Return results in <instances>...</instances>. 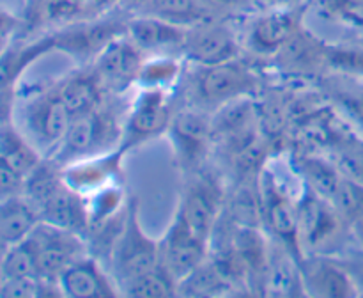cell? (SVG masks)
Wrapping results in <instances>:
<instances>
[{
  "label": "cell",
  "mask_w": 363,
  "mask_h": 298,
  "mask_svg": "<svg viewBox=\"0 0 363 298\" xmlns=\"http://www.w3.org/2000/svg\"><path fill=\"white\" fill-rule=\"evenodd\" d=\"M325 85L335 112L363 138V80L333 74Z\"/></svg>",
  "instance_id": "cell-28"
},
{
  "label": "cell",
  "mask_w": 363,
  "mask_h": 298,
  "mask_svg": "<svg viewBox=\"0 0 363 298\" xmlns=\"http://www.w3.org/2000/svg\"><path fill=\"white\" fill-rule=\"evenodd\" d=\"M330 201L335 206L337 211L351 224V227L363 219V184L357 181L342 176Z\"/></svg>",
  "instance_id": "cell-34"
},
{
  "label": "cell",
  "mask_w": 363,
  "mask_h": 298,
  "mask_svg": "<svg viewBox=\"0 0 363 298\" xmlns=\"http://www.w3.org/2000/svg\"><path fill=\"white\" fill-rule=\"evenodd\" d=\"M353 236H354V243L363 248V219L358 220L357 224H353Z\"/></svg>",
  "instance_id": "cell-37"
},
{
  "label": "cell",
  "mask_w": 363,
  "mask_h": 298,
  "mask_svg": "<svg viewBox=\"0 0 363 298\" xmlns=\"http://www.w3.org/2000/svg\"><path fill=\"white\" fill-rule=\"evenodd\" d=\"M38 258L39 277L52 282H59V277L89 254L87 240L73 231L62 229L43 220L28 236Z\"/></svg>",
  "instance_id": "cell-13"
},
{
  "label": "cell",
  "mask_w": 363,
  "mask_h": 298,
  "mask_svg": "<svg viewBox=\"0 0 363 298\" xmlns=\"http://www.w3.org/2000/svg\"><path fill=\"white\" fill-rule=\"evenodd\" d=\"M312 0L296 4H272L257 11L248 21L243 45L259 57H273L305 25Z\"/></svg>",
  "instance_id": "cell-10"
},
{
  "label": "cell",
  "mask_w": 363,
  "mask_h": 298,
  "mask_svg": "<svg viewBox=\"0 0 363 298\" xmlns=\"http://www.w3.org/2000/svg\"><path fill=\"white\" fill-rule=\"evenodd\" d=\"M300 270L307 297H360L357 284L335 254H305L300 261Z\"/></svg>",
  "instance_id": "cell-18"
},
{
  "label": "cell",
  "mask_w": 363,
  "mask_h": 298,
  "mask_svg": "<svg viewBox=\"0 0 363 298\" xmlns=\"http://www.w3.org/2000/svg\"><path fill=\"white\" fill-rule=\"evenodd\" d=\"M328 41L303 27L273 57L282 73L315 78L328 73Z\"/></svg>",
  "instance_id": "cell-20"
},
{
  "label": "cell",
  "mask_w": 363,
  "mask_h": 298,
  "mask_svg": "<svg viewBox=\"0 0 363 298\" xmlns=\"http://www.w3.org/2000/svg\"><path fill=\"white\" fill-rule=\"evenodd\" d=\"M130 18L105 16L101 20L77 21L45 34L52 52L66 53L82 66H89L116 38L126 32Z\"/></svg>",
  "instance_id": "cell-11"
},
{
  "label": "cell",
  "mask_w": 363,
  "mask_h": 298,
  "mask_svg": "<svg viewBox=\"0 0 363 298\" xmlns=\"http://www.w3.org/2000/svg\"><path fill=\"white\" fill-rule=\"evenodd\" d=\"M262 297H307L301 280L300 259L272 236Z\"/></svg>",
  "instance_id": "cell-23"
},
{
  "label": "cell",
  "mask_w": 363,
  "mask_h": 298,
  "mask_svg": "<svg viewBox=\"0 0 363 298\" xmlns=\"http://www.w3.org/2000/svg\"><path fill=\"white\" fill-rule=\"evenodd\" d=\"M188 62L179 53H156L145 55L137 89H160V91H179L186 73Z\"/></svg>",
  "instance_id": "cell-26"
},
{
  "label": "cell",
  "mask_w": 363,
  "mask_h": 298,
  "mask_svg": "<svg viewBox=\"0 0 363 298\" xmlns=\"http://www.w3.org/2000/svg\"><path fill=\"white\" fill-rule=\"evenodd\" d=\"M307 187V184H305ZM303 254H339L354 243L353 227L332 201L305 188L298 204Z\"/></svg>",
  "instance_id": "cell-5"
},
{
  "label": "cell",
  "mask_w": 363,
  "mask_h": 298,
  "mask_svg": "<svg viewBox=\"0 0 363 298\" xmlns=\"http://www.w3.org/2000/svg\"><path fill=\"white\" fill-rule=\"evenodd\" d=\"M223 294L241 293L209 255L177 284V297H223Z\"/></svg>",
  "instance_id": "cell-27"
},
{
  "label": "cell",
  "mask_w": 363,
  "mask_h": 298,
  "mask_svg": "<svg viewBox=\"0 0 363 298\" xmlns=\"http://www.w3.org/2000/svg\"><path fill=\"white\" fill-rule=\"evenodd\" d=\"M360 31H362V32H363V27H362V28H360Z\"/></svg>",
  "instance_id": "cell-40"
},
{
  "label": "cell",
  "mask_w": 363,
  "mask_h": 298,
  "mask_svg": "<svg viewBox=\"0 0 363 298\" xmlns=\"http://www.w3.org/2000/svg\"><path fill=\"white\" fill-rule=\"evenodd\" d=\"M227 183L220 170L206 167L201 172L183 177L177 206V216L197 236L209 241L223 209H225Z\"/></svg>",
  "instance_id": "cell-6"
},
{
  "label": "cell",
  "mask_w": 363,
  "mask_h": 298,
  "mask_svg": "<svg viewBox=\"0 0 363 298\" xmlns=\"http://www.w3.org/2000/svg\"><path fill=\"white\" fill-rule=\"evenodd\" d=\"M188 66L181 84L186 98L184 103L208 112H215L238 99L255 98L261 89L259 73L241 57L213 66Z\"/></svg>",
  "instance_id": "cell-2"
},
{
  "label": "cell",
  "mask_w": 363,
  "mask_h": 298,
  "mask_svg": "<svg viewBox=\"0 0 363 298\" xmlns=\"http://www.w3.org/2000/svg\"><path fill=\"white\" fill-rule=\"evenodd\" d=\"M128 153L121 148L84 156L62 165V180L82 197L96 194L101 188L123 181V163Z\"/></svg>",
  "instance_id": "cell-16"
},
{
  "label": "cell",
  "mask_w": 363,
  "mask_h": 298,
  "mask_svg": "<svg viewBox=\"0 0 363 298\" xmlns=\"http://www.w3.org/2000/svg\"><path fill=\"white\" fill-rule=\"evenodd\" d=\"M328 73L363 80V46L328 45Z\"/></svg>",
  "instance_id": "cell-33"
},
{
  "label": "cell",
  "mask_w": 363,
  "mask_h": 298,
  "mask_svg": "<svg viewBox=\"0 0 363 298\" xmlns=\"http://www.w3.org/2000/svg\"><path fill=\"white\" fill-rule=\"evenodd\" d=\"M43 222L38 206L25 194L2 197L0 202V241L2 250L27 240Z\"/></svg>",
  "instance_id": "cell-24"
},
{
  "label": "cell",
  "mask_w": 363,
  "mask_h": 298,
  "mask_svg": "<svg viewBox=\"0 0 363 298\" xmlns=\"http://www.w3.org/2000/svg\"><path fill=\"white\" fill-rule=\"evenodd\" d=\"M209 255V241L197 236L174 213L169 227L160 238V263L177 280L186 277Z\"/></svg>",
  "instance_id": "cell-15"
},
{
  "label": "cell",
  "mask_w": 363,
  "mask_h": 298,
  "mask_svg": "<svg viewBox=\"0 0 363 298\" xmlns=\"http://www.w3.org/2000/svg\"><path fill=\"white\" fill-rule=\"evenodd\" d=\"M165 137L169 138L181 176L188 177L201 172L208 167L209 156L215 149L213 112L188 103L177 105Z\"/></svg>",
  "instance_id": "cell-7"
},
{
  "label": "cell",
  "mask_w": 363,
  "mask_h": 298,
  "mask_svg": "<svg viewBox=\"0 0 363 298\" xmlns=\"http://www.w3.org/2000/svg\"><path fill=\"white\" fill-rule=\"evenodd\" d=\"M45 160L13 119H2V153H0V194L13 195L23 190L28 174Z\"/></svg>",
  "instance_id": "cell-14"
},
{
  "label": "cell",
  "mask_w": 363,
  "mask_h": 298,
  "mask_svg": "<svg viewBox=\"0 0 363 298\" xmlns=\"http://www.w3.org/2000/svg\"><path fill=\"white\" fill-rule=\"evenodd\" d=\"M252 2V6L255 7V9H264V7H268L269 6V0H250Z\"/></svg>",
  "instance_id": "cell-38"
},
{
  "label": "cell",
  "mask_w": 363,
  "mask_h": 298,
  "mask_svg": "<svg viewBox=\"0 0 363 298\" xmlns=\"http://www.w3.org/2000/svg\"><path fill=\"white\" fill-rule=\"evenodd\" d=\"M144 59V53L124 32L99 53L92 66L110 96H123L128 89L137 85Z\"/></svg>",
  "instance_id": "cell-17"
},
{
  "label": "cell",
  "mask_w": 363,
  "mask_h": 298,
  "mask_svg": "<svg viewBox=\"0 0 363 298\" xmlns=\"http://www.w3.org/2000/svg\"><path fill=\"white\" fill-rule=\"evenodd\" d=\"M296 2H305V0H269V6H272V4H296Z\"/></svg>",
  "instance_id": "cell-39"
},
{
  "label": "cell",
  "mask_w": 363,
  "mask_h": 298,
  "mask_svg": "<svg viewBox=\"0 0 363 298\" xmlns=\"http://www.w3.org/2000/svg\"><path fill=\"white\" fill-rule=\"evenodd\" d=\"M236 28L220 18L208 16L186 28L183 52L188 64L213 66L240 59L243 45Z\"/></svg>",
  "instance_id": "cell-12"
},
{
  "label": "cell",
  "mask_w": 363,
  "mask_h": 298,
  "mask_svg": "<svg viewBox=\"0 0 363 298\" xmlns=\"http://www.w3.org/2000/svg\"><path fill=\"white\" fill-rule=\"evenodd\" d=\"M293 170L287 169V165L284 167L279 160H266L259 176V187H261L262 222L266 233L286 245L301 261L305 254L300 241L298 204L307 187L298 192V184L303 183V180L300 172L291 177Z\"/></svg>",
  "instance_id": "cell-1"
},
{
  "label": "cell",
  "mask_w": 363,
  "mask_h": 298,
  "mask_svg": "<svg viewBox=\"0 0 363 298\" xmlns=\"http://www.w3.org/2000/svg\"><path fill=\"white\" fill-rule=\"evenodd\" d=\"M160 265V240L149 236L142 227L140 206L138 199L133 197L126 224L113 245L106 266L116 277L119 287H123L126 282L137 279L142 273L151 272Z\"/></svg>",
  "instance_id": "cell-9"
},
{
  "label": "cell",
  "mask_w": 363,
  "mask_h": 298,
  "mask_svg": "<svg viewBox=\"0 0 363 298\" xmlns=\"http://www.w3.org/2000/svg\"><path fill=\"white\" fill-rule=\"evenodd\" d=\"M186 28L152 14L138 13L137 16L128 20L126 34L144 55H156V53L181 55L186 39Z\"/></svg>",
  "instance_id": "cell-21"
},
{
  "label": "cell",
  "mask_w": 363,
  "mask_h": 298,
  "mask_svg": "<svg viewBox=\"0 0 363 298\" xmlns=\"http://www.w3.org/2000/svg\"><path fill=\"white\" fill-rule=\"evenodd\" d=\"M335 255L342 261V265L350 272L351 279L357 284L358 294L363 297V248L351 243L350 247H346L342 252H339Z\"/></svg>",
  "instance_id": "cell-35"
},
{
  "label": "cell",
  "mask_w": 363,
  "mask_h": 298,
  "mask_svg": "<svg viewBox=\"0 0 363 298\" xmlns=\"http://www.w3.org/2000/svg\"><path fill=\"white\" fill-rule=\"evenodd\" d=\"M176 99V91L138 89L133 101L128 103L119 148L130 153L155 138L167 135L177 105H179Z\"/></svg>",
  "instance_id": "cell-8"
},
{
  "label": "cell",
  "mask_w": 363,
  "mask_h": 298,
  "mask_svg": "<svg viewBox=\"0 0 363 298\" xmlns=\"http://www.w3.org/2000/svg\"><path fill=\"white\" fill-rule=\"evenodd\" d=\"M140 13L152 14V16L163 18L183 27H190L204 18L213 16V14H208V9L201 0H152Z\"/></svg>",
  "instance_id": "cell-30"
},
{
  "label": "cell",
  "mask_w": 363,
  "mask_h": 298,
  "mask_svg": "<svg viewBox=\"0 0 363 298\" xmlns=\"http://www.w3.org/2000/svg\"><path fill=\"white\" fill-rule=\"evenodd\" d=\"M62 297L71 298H116L123 297L116 277L108 266L91 252L74 261L59 277Z\"/></svg>",
  "instance_id": "cell-19"
},
{
  "label": "cell",
  "mask_w": 363,
  "mask_h": 298,
  "mask_svg": "<svg viewBox=\"0 0 363 298\" xmlns=\"http://www.w3.org/2000/svg\"><path fill=\"white\" fill-rule=\"evenodd\" d=\"M20 105H14L20 123L16 126L45 156H50L66 135L73 116L64 105L55 85L39 87L28 94H16Z\"/></svg>",
  "instance_id": "cell-4"
},
{
  "label": "cell",
  "mask_w": 363,
  "mask_h": 298,
  "mask_svg": "<svg viewBox=\"0 0 363 298\" xmlns=\"http://www.w3.org/2000/svg\"><path fill=\"white\" fill-rule=\"evenodd\" d=\"M294 163H296L298 172L308 190L315 192L321 197L332 199L342 180V172L332 156L312 155L311 153V155H300L294 160Z\"/></svg>",
  "instance_id": "cell-29"
},
{
  "label": "cell",
  "mask_w": 363,
  "mask_h": 298,
  "mask_svg": "<svg viewBox=\"0 0 363 298\" xmlns=\"http://www.w3.org/2000/svg\"><path fill=\"white\" fill-rule=\"evenodd\" d=\"M27 277H39L38 258L28 238L13 247L4 248L2 263H0V280L27 279Z\"/></svg>",
  "instance_id": "cell-31"
},
{
  "label": "cell",
  "mask_w": 363,
  "mask_h": 298,
  "mask_svg": "<svg viewBox=\"0 0 363 298\" xmlns=\"http://www.w3.org/2000/svg\"><path fill=\"white\" fill-rule=\"evenodd\" d=\"M126 110L128 106L121 109L112 99H106L99 109L73 117L64 138L48 158L62 167L73 160L119 148Z\"/></svg>",
  "instance_id": "cell-3"
},
{
  "label": "cell",
  "mask_w": 363,
  "mask_h": 298,
  "mask_svg": "<svg viewBox=\"0 0 363 298\" xmlns=\"http://www.w3.org/2000/svg\"><path fill=\"white\" fill-rule=\"evenodd\" d=\"M211 4L223 9H241L243 6H252L250 0H211Z\"/></svg>",
  "instance_id": "cell-36"
},
{
  "label": "cell",
  "mask_w": 363,
  "mask_h": 298,
  "mask_svg": "<svg viewBox=\"0 0 363 298\" xmlns=\"http://www.w3.org/2000/svg\"><path fill=\"white\" fill-rule=\"evenodd\" d=\"M53 85L73 117L99 109L110 96L92 64L71 71Z\"/></svg>",
  "instance_id": "cell-22"
},
{
  "label": "cell",
  "mask_w": 363,
  "mask_h": 298,
  "mask_svg": "<svg viewBox=\"0 0 363 298\" xmlns=\"http://www.w3.org/2000/svg\"><path fill=\"white\" fill-rule=\"evenodd\" d=\"M121 291L123 297H177V280L160 265L124 284Z\"/></svg>",
  "instance_id": "cell-32"
},
{
  "label": "cell",
  "mask_w": 363,
  "mask_h": 298,
  "mask_svg": "<svg viewBox=\"0 0 363 298\" xmlns=\"http://www.w3.org/2000/svg\"><path fill=\"white\" fill-rule=\"evenodd\" d=\"M41 216L45 222L53 224L62 229L73 231L87 240L89 233V211L87 201L71 190L66 183L41 204Z\"/></svg>",
  "instance_id": "cell-25"
}]
</instances>
